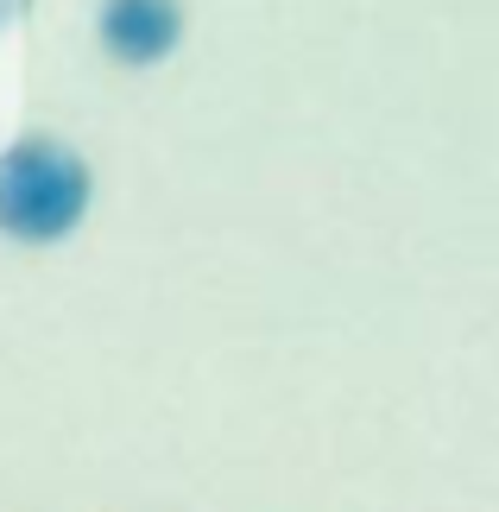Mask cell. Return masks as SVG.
<instances>
[{"label": "cell", "instance_id": "cell-1", "mask_svg": "<svg viewBox=\"0 0 499 512\" xmlns=\"http://www.w3.org/2000/svg\"><path fill=\"white\" fill-rule=\"evenodd\" d=\"M95 171L57 133H19L0 146V234L19 247H57L89 222Z\"/></svg>", "mask_w": 499, "mask_h": 512}, {"label": "cell", "instance_id": "cell-2", "mask_svg": "<svg viewBox=\"0 0 499 512\" xmlns=\"http://www.w3.org/2000/svg\"><path fill=\"white\" fill-rule=\"evenodd\" d=\"M95 38L121 70H152L184 45V0H102Z\"/></svg>", "mask_w": 499, "mask_h": 512}, {"label": "cell", "instance_id": "cell-3", "mask_svg": "<svg viewBox=\"0 0 499 512\" xmlns=\"http://www.w3.org/2000/svg\"><path fill=\"white\" fill-rule=\"evenodd\" d=\"M26 13H32V0H0V32H13Z\"/></svg>", "mask_w": 499, "mask_h": 512}]
</instances>
